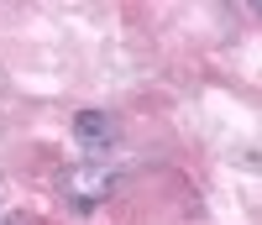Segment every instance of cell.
Wrapping results in <instances>:
<instances>
[{
  "instance_id": "1",
  "label": "cell",
  "mask_w": 262,
  "mask_h": 225,
  "mask_svg": "<svg viewBox=\"0 0 262 225\" xmlns=\"http://www.w3.org/2000/svg\"><path fill=\"white\" fill-rule=\"evenodd\" d=\"M63 189H69L79 205H95V199H105V194L116 189V173H105L95 163L90 168H69V173H63Z\"/></svg>"
},
{
  "instance_id": "2",
  "label": "cell",
  "mask_w": 262,
  "mask_h": 225,
  "mask_svg": "<svg viewBox=\"0 0 262 225\" xmlns=\"http://www.w3.org/2000/svg\"><path fill=\"white\" fill-rule=\"evenodd\" d=\"M74 137L84 147H111L121 137V126H116V116H105V110H79L74 116Z\"/></svg>"
}]
</instances>
